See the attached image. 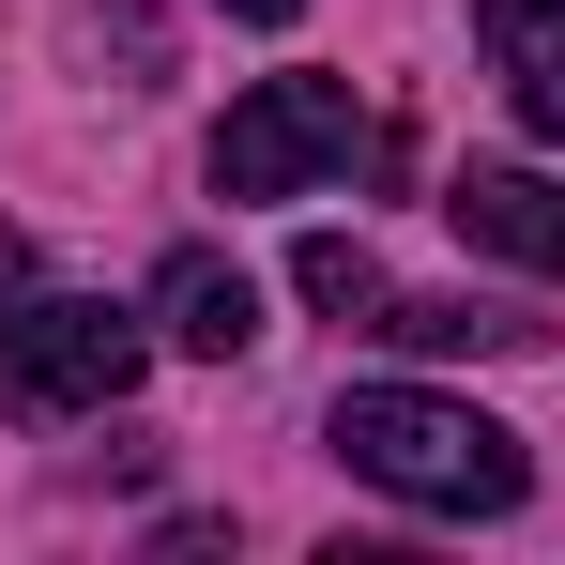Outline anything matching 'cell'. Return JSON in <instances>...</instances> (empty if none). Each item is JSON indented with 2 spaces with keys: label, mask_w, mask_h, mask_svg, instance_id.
<instances>
[{
  "label": "cell",
  "mask_w": 565,
  "mask_h": 565,
  "mask_svg": "<svg viewBox=\"0 0 565 565\" xmlns=\"http://www.w3.org/2000/svg\"><path fill=\"white\" fill-rule=\"evenodd\" d=\"M489 15V62H504V107L535 122V138H565V0H473Z\"/></svg>",
  "instance_id": "cell-6"
},
{
  "label": "cell",
  "mask_w": 565,
  "mask_h": 565,
  "mask_svg": "<svg viewBox=\"0 0 565 565\" xmlns=\"http://www.w3.org/2000/svg\"><path fill=\"white\" fill-rule=\"evenodd\" d=\"M382 337H397V352H535V321H504V306H473V290L382 306Z\"/></svg>",
  "instance_id": "cell-7"
},
{
  "label": "cell",
  "mask_w": 565,
  "mask_h": 565,
  "mask_svg": "<svg viewBox=\"0 0 565 565\" xmlns=\"http://www.w3.org/2000/svg\"><path fill=\"white\" fill-rule=\"evenodd\" d=\"M367 153V107L352 77H260V93L214 122V199H306L321 169Z\"/></svg>",
  "instance_id": "cell-3"
},
{
  "label": "cell",
  "mask_w": 565,
  "mask_h": 565,
  "mask_svg": "<svg viewBox=\"0 0 565 565\" xmlns=\"http://www.w3.org/2000/svg\"><path fill=\"white\" fill-rule=\"evenodd\" d=\"M290 290L337 306V321H382V260L352 245V230H306V245H290Z\"/></svg>",
  "instance_id": "cell-8"
},
{
  "label": "cell",
  "mask_w": 565,
  "mask_h": 565,
  "mask_svg": "<svg viewBox=\"0 0 565 565\" xmlns=\"http://www.w3.org/2000/svg\"><path fill=\"white\" fill-rule=\"evenodd\" d=\"M153 367V306H107V290H31L0 321V413H107Z\"/></svg>",
  "instance_id": "cell-2"
},
{
  "label": "cell",
  "mask_w": 565,
  "mask_h": 565,
  "mask_svg": "<svg viewBox=\"0 0 565 565\" xmlns=\"http://www.w3.org/2000/svg\"><path fill=\"white\" fill-rule=\"evenodd\" d=\"M15 306H31V245L0 230V321H15Z\"/></svg>",
  "instance_id": "cell-9"
},
{
  "label": "cell",
  "mask_w": 565,
  "mask_h": 565,
  "mask_svg": "<svg viewBox=\"0 0 565 565\" xmlns=\"http://www.w3.org/2000/svg\"><path fill=\"white\" fill-rule=\"evenodd\" d=\"M153 337L199 352V367L260 352V276H245V260H214V245H169V260H153Z\"/></svg>",
  "instance_id": "cell-4"
},
{
  "label": "cell",
  "mask_w": 565,
  "mask_h": 565,
  "mask_svg": "<svg viewBox=\"0 0 565 565\" xmlns=\"http://www.w3.org/2000/svg\"><path fill=\"white\" fill-rule=\"evenodd\" d=\"M321 444H337V459L367 473V489H397V504H428V520H504V504L535 489V459H520V428H489L473 397H428V382H352Z\"/></svg>",
  "instance_id": "cell-1"
},
{
  "label": "cell",
  "mask_w": 565,
  "mask_h": 565,
  "mask_svg": "<svg viewBox=\"0 0 565 565\" xmlns=\"http://www.w3.org/2000/svg\"><path fill=\"white\" fill-rule=\"evenodd\" d=\"M230 15H306V0H230Z\"/></svg>",
  "instance_id": "cell-10"
},
{
  "label": "cell",
  "mask_w": 565,
  "mask_h": 565,
  "mask_svg": "<svg viewBox=\"0 0 565 565\" xmlns=\"http://www.w3.org/2000/svg\"><path fill=\"white\" fill-rule=\"evenodd\" d=\"M444 214H459V245H489V260L565 276V184H535V169H459Z\"/></svg>",
  "instance_id": "cell-5"
}]
</instances>
